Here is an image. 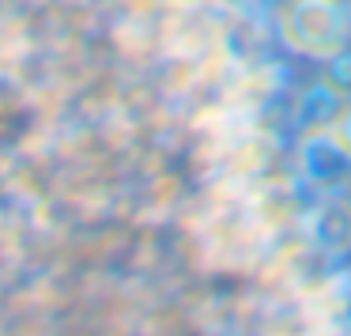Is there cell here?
<instances>
[{
    "mask_svg": "<svg viewBox=\"0 0 351 336\" xmlns=\"http://www.w3.org/2000/svg\"><path fill=\"white\" fill-rule=\"evenodd\" d=\"M280 34L295 53L328 57L343 53L351 38L348 0H287L280 12Z\"/></svg>",
    "mask_w": 351,
    "mask_h": 336,
    "instance_id": "obj_1",
    "label": "cell"
},
{
    "mask_svg": "<svg viewBox=\"0 0 351 336\" xmlns=\"http://www.w3.org/2000/svg\"><path fill=\"white\" fill-rule=\"evenodd\" d=\"M298 163H302V174L310 178V185H317L321 193H340L351 182V155L328 129L306 132L302 147H298Z\"/></svg>",
    "mask_w": 351,
    "mask_h": 336,
    "instance_id": "obj_2",
    "label": "cell"
},
{
    "mask_svg": "<svg viewBox=\"0 0 351 336\" xmlns=\"http://www.w3.org/2000/svg\"><path fill=\"white\" fill-rule=\"evenodd\" d=\"M348 106V95L340 87H332L328 80H317L302 91L298 99V125L306 132H317V129H332V121L340 117V110Z\"/></svg>",
    "mask_w": 351,
    "mask_h": 336,
    "instance_id": "obj_3",
    "label": "cell"
},
{
    "mask_svg": "<svg viewBox=\"0 0 351 336\" xmlns=\"http://www.w3.org/2000/svg\"><path fill=\"white\" fill-rule=\"evenodd\" d=\"M310 235L325 253H343L351 245V204L343 197L325 200V204L313 212Z\"/></svg>",
    "mask_w": 351,
    "mask_h": 336,
    "instance_id": "obj_4",
    "label": "cell"
},
{
    "mask_svg": "<svg viewBox=\"0 0 351 336\" xmlns=\"http://www.w3.org/2000/svg\"><path fill=\"white\" fill-rule=\"evenodd\" d=\"M328 61H332V69H328V84L340 87L343 95H351V53L343 49V53L328 57Z\"/></svg>",
    "mask_w": 351,
    "mask_h": 336,
    "instance_id": "obj_5",
    "label": "cell"
},
{
    "mask_svg": "<svg viewBox=\"0 0 351 336\" xmlns=\"http://www.w3.org/2000/svg\"><path fill=\"white\" fill-rule=\"evenodd\" d=\"M328 132H332V136L340 140V147H343V152L351 155V102H348V106L340 110V117H336V121H332V129H328Z\"/></svg>",
    "mask_w": 351,
    "mask_h": 336,
    "instance_id": "obj_6",
    "label": "cell"
},
{
    "mask_svg": "<svg viewBox=\"0 0 351 336\" xmlns=\"http://www.w3.org/2000/svg\"><path fill=\"white\" fill-rule=\"evenodd\" d=\"M348 8H351V0H348Z\"/></svg>",
    "mask_w": 351,
    "mask_h": 336,
    "instance_id": "obj_7",
    "label": "cell"
}]
</instances>
